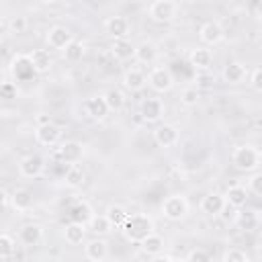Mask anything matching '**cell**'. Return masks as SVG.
I'll return each instance as SVG.
<instances>
[{
  "label": "cell",
  "instance_id": "cell-10",
  "mask_svg": "<svg viewBox=\"0 0 262 262\" xmlns=\"http://www.w3.org/2000/svg\"><path fill=\"white\" fill-rule=\"evenodd\" d=\"M45 39H47V45H49V47L63 51V49H66V45L74 39V35L70 33V29H68V27L55 25V27H51V29L47 31V37H45Z\"/></svg>",
  "mask_w": 262,
  "mask_h": 262
},
{
  "label": "cell",
  "instance_id": "cell-6",
  "mask_svg": "<svg viewBox=\"0 0 262 262\" xmlns=\"http://www.w3.org/2000/svg\"><path fill=\"white\" fill-rule=\"evenodd\" d=\"M45 170V158L41 154H29L18 162V174L23 178H39Z\"/></svg>",
  "mask_w": 262,
  "mask_h": 262
},
{
  "label": "cell",
  "instance_id": "cell-30",
  "mask_svg": "<svg viewBox=\"0 0 262 262\" xmlns=\"http://www.w3.org/2000/svg\"><path fill=\"white\" fill-rule=\"evenodd\" d=\"M63 180H66V184H68L70 188H78V186H82V184H84L86 174H84V170H82L78 164H70V166L66 168Z\"/></svg>",
  "mask_w": 262,
  "mask_h": 262
},
{
  "label": "cell",
  "instance_id": "cell-9",
  "mask_svg": "<svg viewBox=\"0 0 262 262\" xmlns=\"http://www.w3.org/2000/svg\"><path fill=\"white\" fill-rule=\"evenodd\" d=\"M178 139H180V133H178V129H176L174 125H170V123H164V125L156 127V131H154V141H156L160 147H164V149L174 147V145L178 143Z\"/></svg>",
  "mask_w": 262,
  "mask_h": 262
},
{
  "label": "cell",
  "instance_id": "cell-23",
  "mask_svg": "<svg viewBox=\"0 0 262 262\" xmlns=\"http://www.w3.org/2000/svg\"><path fill=\"white\" fill-rule=\"evenodd\" d=\"M18 239L23 246H37L43 239V227L37 223H29L18 231Z\"/></svg>",
  "mask_w": 262,
  "mask_h": 262
},
{
  "label": "cell",
  "instance_id": "cell-26",
  "mask_svg": "<svg viewBox=\"0 0 262 262\" xmlns=\"http://www.w3.org/2000/svg\"><path fill=\"white\" fill-rule=\"evenodd\" d=\"M145 84H147V76H145L141 70H137V68L127 70L125 76H123V86L129 88V90H133V92L141 90Z\"/></svg>",
  "mask_w": 262,
  "mask_h": 262
},
{
  "label": "cell",
  "instance_id": "cell-27",
  "mask_svg": "<svg viewBox=\"0 0 262 262\" xmlns=\"http://www.w3.org/2000/svg\"><path fill=\"white\" fill-rule=\"evenodd\" d=\"M86 229L92 231L94 235L102 237V235H108V233H111L113 225H111V221L106 219V215H92L90 221L86 223Z\"/></svg>",
  "mask_w": 262,
  "mask_h": 262
},
{
  "label": "cell",
  "instance_id": "cell-32",
  "mask_svg": "<svg viewBox=\"0 0 262 262\" xmlns=\"http://www.w3.org/2000/svg\"><path fill=\"white\" fill-rule=\"evenodd\" d=\"M84 53H86L84 45H82L80 41L72 39V41L66 45V49H63V59H66V61H70V63H78V61H82Z\"/></svg>",
  "mask_w": 262,
  "mask_h": 262
},
{
  "label": "cell",
  "instance_id": "cell-15",
  "mask_svg": "<svg viewBox=\"0 0 262 262\" xmlns=\"http://www.w3.org/2000/svg\"><path fill=\"white\" fill-rule=\"evenodd\" d=\"M223 205H225L223 194H219V192H209V194L203 196V201H201V211H203L205 215H209V217H217V215L221 213Z\"/></svg>",
  "mask_w": 262,
  "mask_h": 262
},
{
  "label": "cell",
  "instance_id": "cell-42",
  "mask_svg": "<svg viewBox=\"0 0 262 262\" xmlns=\"http://www.w3.org/2000/svg\"><path fill=\"white\" fill-rule=\"evenodd\" d=\"M250 86L256 92H262V70L260 68H254L252 70V74H250Z\"/></svg>",
  "mask_w": 262,
  "mask_h": 262
},
{
  "label": "cell",
  "instance_id": "cell-8",
  "mask_svg": "<svg viewBox=\"0 0 262 262\" xmlns=\"http://www.w3.org/2000/svg\"><path fill=\"white\" fill-rule=\"evenodd\" d=\"M57 158L63 162V164H78L82 162L84 158V145L80 141H63L59 147H57Z\"/></svg>",
  "mask_w": 262,
  "mask_h": 262
},
{
  "label": "cell",
  "instance_id": "cell-31",
  "mask_svg": "<svg viewBox=\"0 0 262 262\" xmlns=\"http://www.w3.org/2000/svg\"><path fill=\"white\" fill-rule=\"evenodd\" d=\"M10 201H12L16 211H29L31 205H33V194H31L29 188H16L10 196Z\"/></svg>",
  "mask_w": 262,
  "mask_h": 262
},
{
  "label": "cell",
  "instance_id": "cell-36",
  "mask_svg": "<svg viewBox=\"0 0 262 262\" xmlns=\"http://www.w3.org/2000/svg\"><path fill=\"white\" fill-rule=\"evenodd\" d=\"M14 239L8 235V233H0V260L4 258H10L14 254Z\"/></svg>",
  "mask_w": 262,
  "mask_h": 262
},
{
  "label": "cell",
  "instance_id": "cell-19",
  "mask_svg": "<svg viewBox=\"0 0 262 262\" xmlns=\"http://www.w3.org/2000/svg\"><path fill=\"white\" fill-rule=\"evenodd\" d=\"M188 61H190V66L194 70H209L211 63H213V53L207 47H196V49L190 51Z\"/></svg>",
  "mask_w": 262,
  "mask_h": 262
},
{
  "label": "cell",
  "instance_id": "cell-5",
  "mask_svg": "<svg viewBox=\"0 0 262 262\" xmlns=\"http://www.w3.org/2000/svg\"><path fill=\"white\" fill-rule=\"evenodd\" d=\"M147 84H149L151 90H156V92H168V90H172V86H174V76H172V72H170L168 68L156 66V68H151V72L147 74Z\"/></svg>",
  "mask_w": 262,
  "mask_h": 262
},
{
  "label": "cell",
  "instance_id": "cell-41",
  "mask_svg": "<svg viewBox=\"0 0 262 262\" xmlns=\"http://www.w3.org/2000/svg\"><path fill=\"white\" fill-rule=\"evenodd\" d=\"M184 260H188V262H209L211 256H209L205 250H190V252L184 256Z\"/></svg>",
  "mask_w": 262,
  "mask_h": 262
},
{
  "label": "cell",
  "instance_id": "cell-1",
  "mask_svg": "<svg viewBox=\"0 0 262 262\" xmlns=\"http://www.w3.org/2000/svg\"><path fill=\"white\" fill-rule=\"evenodd\" d=\"M121 231H123V235H125L127 242L139 244L145 235H149L154 231V219L147 217V215H141V213L127 215L125 223L121 225Z\"/></svg>",
  "mask_w": 262,
  "mask_h": 262
},
{
  "label": "cell",
  "instance_id": "cell-46",
  "mask_svg": "<svg viewBox=\"0 0 262 262\" xmlns=\"http://www.w3.org/2000/svg\"><path fill=\"white\" fill-rule=\"evenodd\" d=\"M43 4H53V2H57V0H41Z\"/></svg>",
  "mask_w": 262,
  "mask_h": 262
},
{
  "label": "cell",
  "instance_id": "cell-45",
  "mask_svg": "<svg viewBox=\"0 0 262 262\" xmlns=\"http://www.w3.org/2000/svg\"><path fill=\"white\" fill-rule=\"evenodd\" d=\"M6 201H8V196H6V192H4L2 188H0V209H2L4 205H6Z\"/></svg>",
  "mask_w": 262,
  "mask_h": 262
},
{
  "label": "cell",
  "instance_id": "cell-44",
  "mask_svg": "<svg viewBox=\"0 0 262 262\" xmlns=\"http://www.w3.org/2000/svg\"><path fill=\"white\" fill-rule=\"evenodd\" d=\"M49 121H53L49 115H39L37 117V125H43V123H49Z\"/></svg>",
  "mask_w": 262,
  "mask_h": 262
},
{
  "label": "cell",
  "instance_id": "cell-40",
  "mask_svg": "<svg viewBox=\"0 0 262 262\" xmlns=\"http://www.w3.org/2000/svg\"><path fill=\"white\" fill-rule=\"evenodd\" d=\"M0 96L6 100H12L18 96V86L14 82H2L0 84Z\"/></svg>",
  "mask_w": 262,
  "mask_h": 262
},
{
  "label": "cell",
  "instance_id": "cell-7",
  "mask_svg": "<svg viewBox=\"0 0 262 262\" xmlns=\"http://www.w3.org/2000/svg\"><path fill=\"white\" fill-rule=\"evenodd\" d=\"M35 139H37V143H41V145H45V147H53V145H57V141L61 139V127H59L55 121L37 125V129H35Z\"/></svg>",
  "mask_w": 262,
  "mask_h": 262
},
{
  "label": "cell",
  "instance_id": "cell-16",
  "mask_svg": "<svg viewBox=\"0 0 262 262\" xmlns=\"http://www.w3.org/2000/svg\"><path fill=\"white\" fill-rule=\"evenodd\" d=\"M108 51H111V55H113L117 61H127V59L133 57V45L127 41V37L113 39V43L108 45Z\"/></svg>",
  "mask_w": 262,
  "mask_h": 262
},
{
  "label": "cell",
  "instance_id": "cell-21",
  "mask_svg": "<svg viewBox=\"0 0 262 262\" xmlns=\"http://www.w3.org/2000/svg\"><path fill=\"white\" fill-rule=\"evenodd\" d=\"M104 29H106V33L113 39H121V37H127L129 35V20L125 16H111L104 23Z\"/></svg>",
  "mask_w": 262,
  "mask_h": 262
},
{
  "label": "cell",
  "instance_id": "cell-29",
  "mask_svg": "<svg viewBox=\"0 0 262 262\" xmlns=\"http://www.w3.org/2000/svg\"><path fill=\"white\" fill-rule=\"evenodd\" d=\"M92 215H94V211H92V207L86 201H78L70 209V221H78V223H84V225L90 221Z\"/></svg>",
  "mask_w": 262,
  "mask_h": 262
},
{
  "label": "cell",
  "instance_id": "cell-4",
  "mask_svg": "<svg viewBox=\"0 0 262 262\" xmlns=\"http://www.w3.org/2000/svg\"><path fill=\"white\" fill-rule=\"evenodd\" d=\"M178 4L174 0H154L149 6V18L154 23H170L176 18Z\"/></svg>",
  "mask_w": 262,
  "mask_h": 262
},
{
  "label": "cell",
  "instance_id": "cell-17",
  "mask_svg": "<svg viewBox=\"0 0 262 262\" xmlns=\"http://www.w3.org/2000/svg\"><path fill=\"white\" fill-rule=\"evenodd\" d=\"M133 57L139 63H154L158 59V47L151 41H141L137 47H133Z\"/></svg>",
  "mask_w": 262,
  "mask_h": 262
},
{
  "label": "cell",
  "instance_id": "cell-47",
  "mask_svg": "<svg viewBox=\"0 0 262 262\" xmlns=\"http://www.w3.org/2000/svg\"><path fill=\"white\" fill-rule=\"evenodd\" d=\"M2 23H4V16H2V12H0V27H2Z\"/></svg>",
  "mask_w": 262,
  "mask_h": 262
},
{
  "label": "cell",
  "instance_id": "cell-39",
  "mask_svg": "<svg viewBox=\"0 0 262 262\" xmlns=\"http://www.w3.org/2000/svg\"><path fill=\"white\" fill-rule=\"evenodd\" d=\"M223 262H248V254L239 248H229L223 256H221Z\"/></svg>",
  "mask_w": 262,
  "mask_h": 262
},
{
  "label": "cell",
  "instance_id": "cell-2",
  "mask_svg": "<svg viewBox=\"0 0 262 262\" xmlns=\"http://www.w3.org/2000/svg\"><path fill=\"white\" fill-rule=\"evenodd\" d=\"M260 149L254 147V145H237L231 154V162L237 170L242 172H254L260 168Z\"/></svg>",
  "mask_w": 262,
  "mask_h": 262
},
{
  "label": "cell",
  "instance_id": "cell-43",
  "mask_svg": "<svg viewBox=\"0 0 262 262\" xmlns=\"http://www.w3.org/2000/svg\"><path fill=\"white\" fill-rule=\"evenodd\" d=\"M10 31L16 33V35L25 33V31H27V18H25V16H16V18H12V20H10Z\"/></svg>",
  "mask_w": 262,
  "mask_h": 262
},
{
  "label": "cell",
  "instance_id": "cell-13",
  "mask_svg": "<svg viewBox=\"0 0 262 262\" xmlns=\"http://www.w3.org/2000/svg\"><path fill=\"white\" fill-rule=\"evenodd\" d=\"M139 113H141V119H143V121L156 123V121H160L162 115H164V102H162L160 98H145V100L141 102Z\"/></svg>",
  "mask_w": 262,
  "mask_h": 262
},
{
  "label": "cell",
  "instance_id": "cell-3",
  "mask_svg": "<svg viewBox=\"0 0 262 262\" xmlns=\"http://www.w3.org/2000/svg\"><path fill=\"white\" fill-rule=\"evenodd\" d=\"M162 215L170 221H180L188 215V201L182 194H170L162 203Z\"/></svg>",
  "mask_w": 262,
  "mask_h": 262
},
{
  "label": "cell",
  "instance_id": "cell-34",
  "mask_svg": "<svg viewBox=\"0 0 262 262\" xmlns=\"http://www.w3.org/2000/svg\"><path fill=\"white\" fill-rule=\"evenodd\" d=\"M235 221L246 229V231H254L260 223V217H258V211H242L235 215Z\"/></svg>",
  "mask_w": 262,
  "mask_h": 262
},
{
  "label": "cell",
  "instance_id": "cell-35",
  "mask_svg": "<svg viewBox=\"0 0 262 262\" xmlns=\"http://www.w3.org/2000/svg\"><path fill=\"white\" fill-rule=\"evenodd\" d=\"M102 96H104V100H106L108 111H121V108L125 106V96H123V92H121V90H117V88L106 90Z\"/></svg>",
  "mask_w": 262,
  "mask_h": 262
},
{
  "label": "cell",
  "instance_id": "cell-38",
  "mask_svg": "<svg viewBox=\"0 0 262 262\" xmlns=\"http://www.w3.org/2000/svg\"><path fill=\"white\" fill-rule=\"evenodd\" d=\"M199 98H201L199 88H184L182 94H180V102H182L184 106H194V104L199 102Z\"/></svg>",
  "mask_w": 262,
  "mask_h": 262
},
{
  "label": "cell",
  "instance_id": "cell-22",
  "mask_svg": "<svg viewBox=\"0 0 262 262\" xmlns=\"http://www.w3.org/2000/svg\"><path fill=\"white\" fill-rule=\"evenodd\" d=\"M246 74H248V70H246V66L239 63V61H229V63L223 68V80H225L227 84H242V82L246 80Z\"/></svg>",
  "mask_w": 262,
  "mask_h": 262
},
{
  "label": "cell",
  "instance_id": "cell-18",
  "mask_svg": "<svg viewBox=\"0 0 262 262\" xmlns=\"http://www.w3.org/2000/svg\"><path fill=\"white\" fill-rule=\"evenodd\" d=\"M248 188L246 186H242V184H231L227 190H225V194H223V199H225V203L227 205H231V207H235V209H242L244 205H246V201H248Z\"/></svg>",
  "mask_w": 262,
  "mask_h": 262
},
{
  "label": "cell",
  "instance_id": "cell-14",
  "mask_svg": "<svg viewBox=\"0 0 262 262\" xmlns=\"http://www.w3.org/2000/svg\"><path fill=\"white\" fill-rule=\"evenodd\" d=\"M29 59H31V66H33L35 74H45L53 66V59H51V55H49L47 49H33L29 53Z\"/></svg>",
  "mask_w": 262,
  "mask_h": 262
},
{
  "label": "cell",
  "instance_id": "cell-24",
  "mask_svg": "<svg viewBox=\"0 0 262 262\" xmlns=\"http://www.w3.org/2000/svg\"><path fill=\"white\" fill-rule=\"evenodd\" d=\"M86 225L84 223H78V221H70L66 227H63V237H66V242L68 244H72V246H78V244H82L84 239H86Z\"/></svg>",
  "mask_w": 262,
  "mask_h": 262
},
{
  "label": "cell",
  "instance_id": "cell-37",
  "mask_svg": "<svg viewBox=\"0 0 262 262\" xmlns=\"http://www.w3.org/2000/svg\"><path fill=\"white\" fill-rule=\"evenodd\" d=\"M248 192H252L254 196H260L262 194V174L258 170L252 172V176L248 178V184H246Z\"/></svg>",
  "mask_w": 262,
  "mask_h": 262
},
{
  "label": "cell",
  "instance_id": "cell-28",
  "mask_svg": "<svg viewBox=\"0 0 262 262\" xmlns=\"http://www.w3.org/2000/svg\"><path fill=\"white\" fill-rule=\"evenodd\" d=\"M139 246H141V250H143L147 256H156V254H160V252L164 250V237L158 235L156 231H151L149 235H145V237L139 242Z\"/></svg>",
  "mask_w": 262,
  "mask_h": 262
},
{
  "label": "cell",
  "instance_id": "cell-33",
  "mask_svg": "<svg viewBox=\"0 0 262 262\" xmlns=\"http://www.w3.org/2000/svg\"><path fill=\"white\" fill-rule=\"evenodd\" d=\"M106 219L111 221V225L113 227H121L123 223H125V219H127V209L123 207V205H111L108 209H106Z\"/></svg>",
  "mask_w": 262,
  "mask_h": 262
},
{
  "label": "cell",
  "instance_id": "cell-11",
  "mask_svg": "<svg viewBox=\"0 0 262 262\" xmlns=\"http://www.w3.org/2000/svg\"><path fill=\"white\" fill-rule=\"evenodd\" d=\"M199 39L205 45H217L223 39V27L217 20H207L201 29H199Z\"/></svg>",
  "mask_w": 262,
  "mask_h": 262
},
{
  "label": "cell",
  "instance_id": "cell-20",
  "mask_svg": "<svg viewBox=\"0 0 262 262\" xmlns=\"http://www.w3.org/2000/svg\"><path fill=\"white\" fill-rule=\"evenodd\" d=\"M86 113H88L90 119H94V121H102V119L108 115V106H106L104 96L100 94V96H92V98H88V100H86Z\"/></svg>",
  "mask_w": 262,
  "mask_h": 262
},
{
  "label": "cell",
  "instance_id": "cell-25",
  "mask_svg": "<svg viewBox=\"0 0 262 262\" xmlns=\"http://www.w3.org/2000/svg\"><path fill=\"white\" fill-rule=\"evenodd\" d=\"M12 68V74H14V78L16 80H27L29 76H33L35 74V70H33V66H31V59H29V55H16L14 59H12V63H10Z\"/></svg>",
  "mask_w": 262,
  "mask_h": 262
},
{
  "label": "cell",
  "instance_id": "cell-12",
  "mask_svg": "<svg viewBox=\"0 0 262 262\" xmlns=\"http://www.w3.org/2000/svg\"><path fill=\"white\" fill-rule=\"evenodd\" d=\"M84 256L92 262H102L108 258V244L102 237H94L90 242H86L84 246Z\"/></svg>",
  "mask_w": 262,
  "mask_h": 262
},
{
  "label": "cell",
  "instance_id": "cell-48",
  "mask_svg": "<svg viewBox=\"0 0 262 262\" xmlns=\"http://www.w3.org/2000/svg\"><path fill=\"white\" fill-rule=\"evenodd\" d=\"M0 43H2V33H0Z\"/></svg>",
  "mask_w": 262,
  "mask_h": 262
}]
</instances>
